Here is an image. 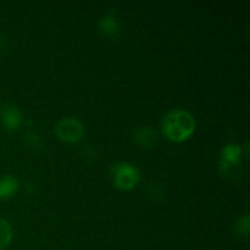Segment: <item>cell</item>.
<instances>
[{
  "label": "cell",
  "mask_w": 250,
  "mask_h": 250,
  "mask_svg": "<svg viewBox=\"0 0 250 250\" xmlns=\"http://www.w3.org/2000/svg\"><path fill=\"white\" fill-rule=\"evenodd\" d=\"M12 227L7 220L0 217V250H4L9 247L12 241Z\"/></svg>",
  "instance_id": "9"
},
{
  "label": "cell",
  "mask_w": 250,
  "mask_h": 250,
  "mask_svg": "<svg viewBox=\"0 0 250 250\" xmlns=\"http://www.w3.org/2000/svg\"><path fill=\"white\" fill-rule=\"evenodd\" d=\"M0 124L6 131H17L23 124V116L14 104H4L0 107Z\"/></svg>",
  "instance_id": "5"
},
{
  "label": "cell",
  "mask_w": 250,
  "mask_h": 250,
  "mask_svg": "<svg viewBox=\"0 0 250 250\" xmlns=\"http://www.w3.org/2000/svg\"><path fill=\"white\" fill-rule=\"evenodd\" d=\"M23 141L24 144L29 149H33V150H38V149H42V146H43V138L34 131L26 132L23 136Z\"/></svg>",
  "instance_id": "10"
},
{
  "label": "cell",
  "mask_w": 250,
  "mask_h": 250,
  "mask_svg": "<svg viewBox=\"0 0 250 250\" xmlns=\"http://www.w3.org/2000/svg\"><path fill=\"white\" fill-rule=\"evenodd\" d=\"M98 29L104 37L110 39H115L121 33V26L114 10L107 11L104 16L100 17L98 22Z\"/></svg>",
  "instance_id": "6"
},
{
  "label": "cell",
  "mask_w": 250,
  "mask_h": 250,
  "mask_svg": "<svg viewBox=\"0 0 250 250\" xmlns=\"http://www.w3.org/2000/svg\"><path fill=\"white\" fill-rule=\"evenodd\" d=\"M26 190H27V193H28V194H32V193L36 190V187H34V185H28L26 187Z\"/></svg>",
  "instance_id": "13"
},
{
  "label": "cell",
  "mask_w": 250,
  "mask_h": 250,
  "mask_svg": "<svg viewBox=\"0 0 250 250\" xmlns=\"http://www.w3.org/2000/svg\"><path fill=\"white\" fill-rule=\"evenodd\" d=\"M56 137L65 143H77L84 136V126L75 117H63L55 125Z\"/></svg>",
  "instance_id": "3"
},
{
  "label": "cell",
  "mask_w": 250,
  "mask_h": 250,
  "mask_svg": "<svg viewBox=\"0 0 250 250\" xmlns=\"http://www.w3.org/2000/svg\"><path fill=\"white\" fill-rule=\"evenodd\" d=\"M243 155V146L237 143H229L222 148L221 156H220L219 170L222 175H227L232 171V168L237 167L241 163Z\"/></svg>",
  "instance_id": "4"
},
{
  "label": "cell",
  "mask_w": 250,
  "mask_h": 250,
  "mask_svg": "<svg viewBox=\"0 0 250 250\" xmlns=\"http://www.w3.org/2000/svg\"><path fill=\"white\" fill-rule=\"evenodd\" d=\"M7 50V41L5 37L0 36V54H4Z\"/></svg>",
  "instance_id": "12"
},
{
  "label": "cell",
  "mask_w": 250,
  "mask_h": 250,
  "mask_svg": "<svg viewBox=\"0 0 250 250\" xmlns=\"http://www.w3.org/2000/svg\"><path fill=\"white\" fill-rule=\"evenodd\" d=\"M20 189V181L11 175L0 178V202L14 197Z\"/></svg>",
  "instance_id": "8"
},
{
  "label": "cell",
  "mask_w": 250,
  "mask_h": 250,
  "mask_svg": "<svg viewBox=\"0 0 250 250\" xmlns=\"http://www.w3.org/2000/svg\"><path fill=\"white\" fill-rule=\"evenodd\" d=\"M133 138L134 142H136L141 148L144 149L155 148V146L158 144L159 141L158 133H156L155 129L151 128L150 126H143L137 128L133 133Z\"/></svg>",
  "instance_id": "7"
},
{
  "label": "cell",
  "mask_w": 250,
  "mask_h": 250,
  "mask_svg": "<svg viewBox=\"0 0 250 250\" xmlns=\"http://www.w3.org/2000/svg\"><path fill=\"white\" fill-rule=\"evenodd\" d=\"M111 176L114 186L120 190H131L141 181V172L131 163L121 161L112 165Z\"/></svg>",
  "instance_id": "2"
},
{
  "label": "cell",
  "mask_w": 250,
  "mask_h": 250,
  "mask_svg": "<svg viewBox=\"0 0 250 250\" xmlns=\"http://www.w3.org/2000/svg\"><path fill=\"white\" fill-rule=\"evenodd\" d=\"M234 231L237 234L243 237H248L250 232V217L248 214L243 215L242 217H239L238 221L234 225Z\"/></svg>",
  "instance_id": "11"
},
{
  "label": "cell",
  "mask_w": 250,
  "mask_h": 250,
  "mask_svg": "<svg viewBox=\"0 0 250 250\" xmlns=\"http://www.w3.org/2000/svg\"><path fill=\"white\" fill-rule=\"evenodd\" d=\"M197 122L194 116L185 109H173L165 114L161 121V131L166 139L173 143H183L194 134Z\"/></svg>",
  "instance_id": "1"
}]
</instances>
